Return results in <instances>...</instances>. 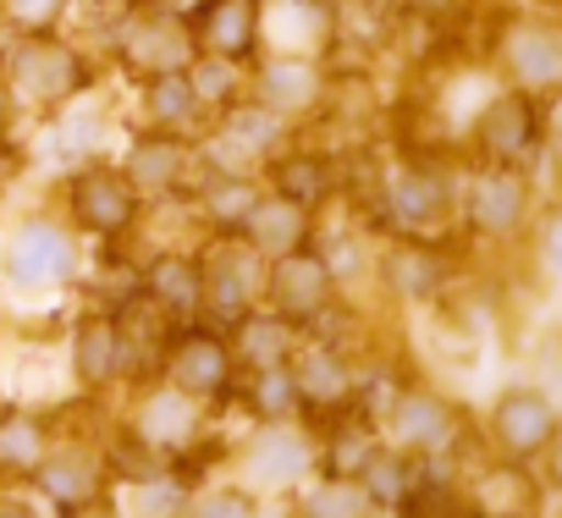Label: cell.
Masks as SVG:
<instances>
[{
    "label": "cell",
    "instance_id": "6da1fadb",
    "mask_svg": "<svg viewBox=\"0 0 562 518\" xmlns=\"http://www.w3.org/2000/svg\"><path fill=\"white\" fill-rule=\"evenodd\" d=\"M72 204H78V215H83L89 226H122V221L133 215L127 182H122V177H105V171L83 177V182L72 188Z\"/></svg>",
    "mask_w": 562,
    "mask_h": 518
},
{
    "label": "cell",
    "instance_id": "7a4b0ae2",
    "mask_svg": "<svg viewBox=\"0 0 562 518\" xmlns=\"http://www.w3.org/2000/svg\"><path fill=\"white\" fill-rule=\"evenodd\" d=\"M502 430H507V447L535 452V447L551 436V403H546V397H535V392L507 397V408H502Z\"/></svg>",
    "mask_w": 562,
    "mask_h": 518
}]
</instances>
